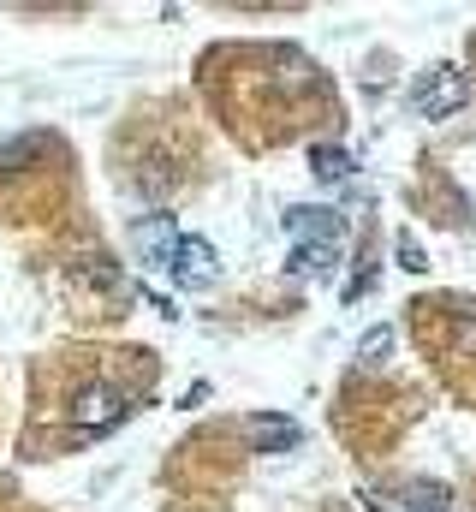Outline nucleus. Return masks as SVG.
I'll return each instance as SVG.
<instances>
[{
	"instance_id": "obj_1",
	"label": "nucleus",
	"mask_w": 476,
	"mask_h": 512,
	"mask_svg": "<svg viewBox=\"0 0 476 512\" xmlns=\"http://www.w3.org/2000/svg\"><path fill=\"white\" fill-rule=\"evenodd\" d=\"M465 102H471V84H465L459 66H429V72L417 78V90H411V108H417L423 120H447V114H459Z\"/></svg>"
},
{
	"instance_id": "obj_2",
	"label": "nucleus",
	"mask_w": 476,
	"mask_h": 512,
	"mask_svg": "<svg viewBox=\"0 0 476 512\" xmlns=\"http://www.w3.org/2000/svg\"><path fill=\"white\" fill-rule=\"evenodd\" d=\"M179 227H173V215H143L137 227H131V251L137 262H149V268H173V256H179Z\"/></svg>"
},
{
	"instance_id": "obj_3",
	"label": "nucleus",
	"mask_w": 476,
	"mask_h": 512,
	"mask_svg": "<svg viewBox=\"0 0 476 512\" xmlns=\"http://www.w3.org/2000/svg\"><path fill=\"white\" fill-rule=\"evenodd\" d=\"M244 441H250V453H292L304 441V429H298V417L256 411V417H244Z\"/></svg>"
},
{
	"instance_id": "obj_4",
	"label": "nucleus",
	"mask_w": 476,
	"mask_h": 512,
	"mask_svg": "<svg viewBox=\"0 0 476 512\" xmlns=\"http://www.w3.org/2000/svg\"><path fill=\"white\" fill-rule=\"evenodd\" d=\"M179 286H191V292H203V286H215V274H221V256L209 239H185L179 256H173V268H167Z\"/></svg>"
},
{
	"instance_id": "obj_5",
	"label": "nucleus",
	"mask_w": 476,
	"mask_h": 512,
	"mask_svg": "<svg viewBox=\"0 0 476 512\" xmlns=\"http://www.w3.org/2000/svg\"><path fill=\"white\" fill-rule=\"evenodd\" d=\"M66 417H72L78 429H114L119 417H125V399H119L114 387L96 382V387H84V393L66 405Z\"/></svg>"
},
{
	"instance_id": "obj_6",
	"label": "nucleus",
	"mask_w": 476,
	"mask_h": 512,
	"mask_svg": "<svg viewBox=\"0 0 476 512\" xmlns=\"http://www.w3.org/2000/svg\"><path fill=\"white\" fill-rule=\"evenodd\" d=\"M286 227H292V245H334V239H340V215H334V209H316V203L292 209Z\"/></svg>"
},
{
	"instance_id": "obj_7",
	"label": "nucleus",
	"mask_w": 476,
	"mask_h": 512,
	"mask_svg": "<svg viewBox=\"0 0 476 512\" xmlns=\"http://www.w3.org/2000/svg\"><path fill=\"white\" fill-rule=\"evenodd\" d=\"M310 173H316L322 185L352 179V149H340V143H316V149H310Z\"/></svg>"
},
{
	"instance_id": "obj_8",
	"label": "nucleus",
	"mask_w": 476,
	"mask_h": 512,
	"mask_svg": "<svg viewBox=\"0 0 476 512\" xmlns=\"http://www.w3.org/2000/svg\"><path fill=\"white\" fill-rule=\"evenodd\" d=\"M393 346H399V334H393V322H375L363 340H357V364L363 370H381L387 358H393Z\"/></svg>"
},
{
	"instance_id": "obj_9",
	"label": "nucleus",
	"mask_w": 476,
	"mask_h": 512,
	"mask_svg": "<svg viewBox=\"0 0 476 512\" xmlns=\"http://www.w3.org/2000/svg\"><path fill=\"white\" fill-rule=\"evenodd\" d=\"M328 268H334V245H292V256H286V274H304V280H316Z\"/></svg>"
},
{
	"instance_id": "obj_10",
	"label": "nucleus",
	"mask_w": 476,
	"mask_h": 512,
	"mask_svg": "<svg viewBox=\"0 0 476 512\" xmlns=\"http://www.w3.org/2000/svg\"><path fill=\"white\" fill-rule=\"evenodd\" d=\"M441 507H447L441 483H411V512H441Z\"/></svg>"
},
{
	"instance_id": "obj_11",
	"label": "nucleus",
	"mask_w": 476,
	"mask_h": 512,
	"mask_svg": "<svg viewBox=\"0 0 476 512\" xmlns=\"http://www.w3.org/2000/svg\"><path fill=\"white\" fill-rule=\"evenodd\" d=\"M399 268H411V274H423L429 262H423V245L411 239V233H399Z\"/></svg>"
},
{
	"instance_id": "obj_12",
	"label": "nucleus",
	"mask_w": 476,
	"mask_h": 512,
	"mask_svg": "<svg viewBox=\"0 0 476 512\" xmlns=\"http://www.w3.org/2000/svg\"><path fill=\"white\" fill-rule=\"evenodd\" d=\"M203 399H209V382H197V387H185V399H179V405H185V411H197V405H203Z\"/></svg>"
},
{
	"instance_id": "obj_13",
	"label": "nucleus",
	"mask_w": 476,
	"mask_h": 512,
	"mask_svg": "<svg viewBox=\"0 0 476 512\" xmlns=\"http://www.w3.org/2000/svg\"><path fill=\"white\" fill-rule=\"evenodd\" d=\"M369 512H387V507H381V501H369Z\"/></svg>"
}]
</instances>
